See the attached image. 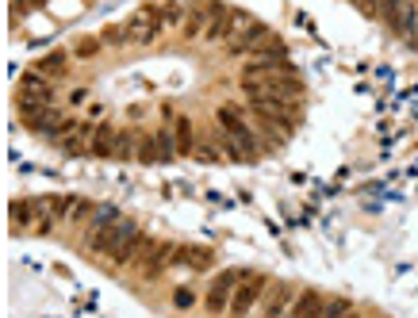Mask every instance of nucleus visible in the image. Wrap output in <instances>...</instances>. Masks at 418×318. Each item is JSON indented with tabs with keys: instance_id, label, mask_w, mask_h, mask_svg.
<instances>
[{
	"instance_id": "nucleus-1",
	"label": "nucleus",
	"mask_w": 418,
	"mask_h": 318,
	"mask_svg": "<svg viewBox=\"0 0 418 318\" xmlns=\"http://www.w3.org/2000/svg\"><path fill=\"white\" fill-rule=\"evenodd\" d=\"M135 234H138V223H135V219H123L119 215V223L104 226L100 234H93V238H88V249H93V254H100V257H116L119 249L135 238Z\"/></svg>"
},
{
	"instance_id": "nucleus-2",
	"label": "nucleus",
	"mask_w": 418,
	"mask_h": 318,
	"mask_svg": "<svg viewBox=\"0 0 418 318\" xmlns=\"http://www.w3.org/2000/svg\"><path fill=\"white\" fill-rule=\"evenodd\" d=\"M242 88L250 96H273V100H284V104H296L303 92L299 77H257V81H242Z\"/></svg>"
},
{
	"instance_id": "nucleus-3",
	"label": "nucleus",
	"mask_w": 418,
	"mask_h": 318,
	"mask_svg": "<svg viewBox=\"0 0 418 318\" xmlns=\"http://www.w3.org/2000/svg\"><path fill=\"white\" fill-rule=\"evenodd\" d=\"M219 123H223V130H227V138H231L234 146L245 153V161H257V153H261V146H257V134H253L250 127L238 119V111L234 108H219Z\"/></svg>"
},
{
	"instance_id": "nucleus-4",
	"label": "nucleus",
	"mask_w": 418,
	"mask_h": 318,
	"mask_svg": "<svg viewBox=\"0 0 418 318\" xmlns=\"http://www.w3.org/2000/svg\"><path fill=\"white\" fill-rule=\"evenodd\" d=\"M250 108L257 116L273 119L284 134H296V104H284V100H273V96H250Z\"/></svg>"
},
{
	"instance_id": "nucleus-5",
	"label": "nucleus",
	"mask_w": 418,
	"mask_h": 318,
	"mask_svg": "<svg viewBox=\"0 0 418 318\" xmlns=\"http://www.w3.org/2000/svg\"><path fill=\"white\" fill-rule=\"evenodd\" d=\"M242 276H245V272H238V268H223V272L211 280V291H208V311H211V314L231 311V296H234V288H238Z\"/></svg>"
},
{
	"instance_id": "nucleus-6",
	"label": "nucleus",
	"mask_w": 418,
	"mask_h": 318,
	"mask_svg": "<svg viewBox=\"0 0 418 318\" xmlns=\"http://www.w3.org/2000/svg\"><path fill=\"white\" fill-rule=\"evenodd\" d=\"M177 261H184V246H173V242H166V246H154L150 254L138 261V268H142V280H158V276L166 272L169 265H177Z\"/></svg>"
},
{
	"instance_id": "nucleus-7",
	"label": "nucleus",
	"mask_w": 418,
	"mask_h": 318,
	"mask_svg": "<svg viewBox=\"0 0 418 318\" xmlns=\"http://www.w3.org/2000/svg\"><path fill=\"white\" fill-rule=\"evenodd\" d=\"M265 276L261 272H245L242 280H238V288H234V296H231V314L238 318V314H245L253 303H257V296L265 291Z\"/></svg>"
},
{
	"instance_id": "nucleus-8",
	"label": "nucleus",
	"mask_w": 418,
	"mask_h": 318,
	"mask_svg": "<svg viewBox=\"0 0 418 318\" xmlns=\"http://www.w3.org/2000/svg\"><path fill=\"white\" fill-rule=\"evenodd\" d=\"M227 23H231V8H227L223 0H211L208 15H203V39H208V43L227 39Z\"/></svg>"
},
{
	"instance_id": "nucleus-9",
	"label": "nucleus",
	"mask_w": 418,
	"mask_h": 318,
	"mask_svg": "<svg viewBox=\"0 0 418 318\" xmlns=\"http://www.w3.org/2000/svg\"><path fill=\"white\" fill-rule=\"evenodd\" d=\"M20 96H35V100H54L50 77H43L39 69L23 73V77H20Z\"/></svg>"
},
{
	"instance_id": "nucleus-10",
	"label": "nucleus",
	"mask_w": 418,
	"mask_h": 318,
	"mask_svg": "<svg viewBox=\"0 0 418 318\" xmlns=\"http://www.w3.org/2000/svg\"><path fill=\"white\" fill-rule=\"evenodd\" d=\"M173 138H177V158H192V153H196V127H192V119L180 116L173 123Z\"/></svg>"
},
{
	"instance_id": "nucleus-11",
	"label": "nucleus",
	"mask_w": 418,
	"mask_h": 318,
	"mask_svg": "<svg viewBox=\"0 0 418 318\" xmlns=\"http://www.w3.org/2000/svg\"><path fill=\"white\" fill-rule=\"evenodd\" d=\"M46 111H50V100H35V96H20V119L35 130L39 123L46 119Z\"/></svg>"
},
{
	"instance_id": "nucleus-12",
	"label": "nucleus",
	"mask_w": 418,
	"mask_h": 318,
	"mask_svg": "<svg viewBox=\"0 0 418 318\" xmlns=\"http://www.w3.org/2000/svg\"><path fill=\"white\" fill-rule=\"evenodd\" d=\"M116 134L119 130H112V123H96L93 130V153L104 161H112V153H116Z\"/></svg>"
},
{
	"instance_id": "nucleus-13",
	"label": "nucleus",
	"mask_w": 418,
	"mask_h": 318,
	"mask_svg": "<svg viewBox=\"0 0 418 318\" xmlns=\"http://www.w3.org/2000/svg\"><path fill=\"white\" fill-rule=\"evenodd\" d=\"M323 311H326V299L318 291H303L296 303H292V314L296 318H323Z\"/></svg>"
},
{
	"instance_id": "nucleus-14",
	"label": "nucleus",
	"mask_w": 418,
	"mask_h": 318,
	"mask_svg": "<svg viewBox=\"0 0 418 318\" xmlns=\"http://www.w3.org/2000/svg\"><path fill=\"white\" fill-rule=\"evenodd\" d=\"M288 303H292V284H288V280H276L273 296L265 299V314H269V318L284 314V311H288Z\"/></svg>"
},
{
	"instance_id": "nucleus-15",
	"label": "nucleus",
	"mask_w": 418,
	"mask_h": 318,
	"mask_svg": "<svg viewBox=\"0 0 418 318\" xmlns=\"http://www.w3.org/2000/svg\"><path fill=\"white\" fill-rule=\"evenodd\" d=\"M116 161H138V130H127L123 127L116 134V153H112Z\"/></svg>"
},
{
	"instance_id": "nucleus-16",
	"label": "nucleus",
	"mask_w": 418,
	"mask_h": 318,
	"mask_svg": "<svg viewBox=\"0 0 418 318\" xmlns=\"http://www.w3.org/2000/svg\"><path fill=\"white\" fill-rule=\"evenodd\" d=\"M253 23H257V20H253L250 12H242V8H234V12H231V23H227V35H231V43H227V46L242 43V39L250 35V27H253Z\"/></svg>"
},
{
	"instance_id": "nucleus-17",
	"label": "nucleus",
	"mask_w": 418,
	"mask_h": 318,
	"mask_svg": "<svg viewBox=\"0 0 418 318\" xmlns=\"http://www.w3.org/2000/svg\"><path fill=\"white\" fill-rule=\"evenodd\" d=\"M93 130H96V123H81L77 130H73V134H65V138H62L65 153H73V158H77L85 146H93Z\"/></svg>"
},
{
	"instance_id": "nucleus-18",
	"label": "nucleus",
	"mask_w": 418,
	"mask_h": 318,
	"mask_svg": "<svg viewBox=\"0 0 418 318\" xmlns=\"http://www.w3.org/2000/svg\"><path fill=\"white\" fill-rule=\"evenodd\" d=\"M403 8H407V0H380V20L388 23L396 35H399V27H403Z\"/></svg>"
},
{
	"instance_id": "nucleus-19",
	"label": "nucleus",
	"mask_w": 418,
	"mask_h": 318,
	"mask_svg": "<svg viewBox=\"0 0 418 318\" xmlns=\"http://www.w3.org/2000/svg\"><path fill=\"white\" fill-rule=\"evenodd\" d=\"M35 69L43 73V77L58 81V77H65V69H69V65H65V54H62V50H54V54H46V58H39Z\"/></svg>"
},
{
	"instance_id": "nucleus-20",
	"label": "nucleus",
	"mask_w": 418,
	"mask_h": 318,
	"mask_svg": "<svg viewBox=\"0 0 418 318\" xmlns=\"http://www.w3.org/2000/svg\"><path fill=\"white\" fill-rule=\"evenodd\" d=\"M31 215H35V203H27V200H15L12 207H8V219H12L15 230H27V226H31Z\"/></svg>"
},
{
	"instance_id": "nucleus-21",
	"label": "nucleus",
	"mask_w": 418,
	"mask_h": 318,
	"mask_svg": "<svg viewBox=\"0 0 418 318\" xmlns=\"http://www.w3.org/2000/svg\"><path fill=\"white\" fill-rule=\"evenodd\" d=\"M211 261H215V249H208V246H184V265L188 268H196V272H200V268H208Z\"/></svg>"
},
{
	"instance_id": "nucleus-22",
	"label": "nucleus",
	"mask_w": 418,
	"mask_h": 318,
	"mask_svg": "<svg viewBox=\"0 0 418 318\" xmlns=\"http://www.w3.org/2000/svg\"><path fill=\"white\" fill-rule=\"evenodd\" d=\"M138 161L142 165H158V138L154 134H146V130H138Z\"/></svg>"
},
{
	"instance_id": "nucleus-23",
	"label": "nucleus",
	"mask_w": 418,
	"mask_h": 318,
	"mask_svg": "<svg viewBox=\"0 0 418 318\" xmlns=\"http://www.w3.org/2000/svg\"><path fill=\"white\" fill-rule=\"evenodd\" d=\"M112 223H119V211L116 207H96L93 211V223H88V238H93V234H100L104 226H112Z\"/></svg>"
},
{
	"instance_id": "nucleus-24",
	"label": "nucleus",
	"mask_w": 418,
	"mask_h": 318,
	"mask_svg": "<svg viewBox=\"0 0 418 318\" xmlns=\"http://www.w3.org/2000/svg\"><path fill=\"white\" fill-rule=\"evenodd\" d=\"M154 138H158V158H161V161H173V158H177V138L169 134V127H161Z\"/></svg>"
},
{
	"instance_id": "nucleus-25",
	"label": "nucleus",
	"mask_w": 418,
	"mask_h": 318,
	"mask_svg": "<svg viewBox=\"0 0 418 318\" xmlns=\"http://www.w3.org/2000/svg\"><path fill=\"white\" fill-rule=\"evenodd\" d=\"M414 27H418V4H411V0H407V8H403V27H399V35H414Z\"/></svg>"
},
{
	"instance_id": "nucleus-26",
	"label": "nucleus",
	"mask_w": 418,
	"mask_h": 318,
	"mask_svg": "<svg viewBox=\"0 0 418 318\" xmlns=\"http://www.w3.org/2000/svg\"><path fill=\"white\" fill-rule=\"evenodd\" d=\"M93 203H88V200H73L69 203V223H81V219H88V215H93Z\"/></svg>"
},
{
	"instance_id": "nucleus-27",
	"label": "nucleus",
	"mask_w": 418,
	"mask_h": 318,
	"mask_svg": "<svg viewBox=\"0 0 418 318\" xmlns=\"http://www.w3.org/2000/svg\"><path fill=\"white\" fill-rule=\"evenodd\" d=\"M100 43L104 46H123V43H127V27H104Z\"/></svg>"
},
{
	"instance_id": "nucleus-28",
	"label": "nucleus",
	"mask_w": 418,
	"mask_h": 318,
	"mask_svg": "<svg viewBox=\"0 0 418 318\" xmlns=\"http://www.w3.org/2000/svg\"><path fill=\"white\" fill-rule=\"evenodd\" d=\"M161 23H166V27H177L180 23V4H173V0L161 4Z\"/></svg>"
},
{
	"instance_id": "nucleus-29",
	"label": "nucleus",
	"mask_w": 418,
	"mask_h": 318,
	"mask_svg": "<svg viewBox=\"0 0 418 318\" xmlns=\"http://www.w3.org/2000/svg\"><path fill=\"white\" fill-rule=\"evenodd\" d=\"M342 314H349L346 299H330V303H326V311H323V318H342Z\"/></svg>"
},
{
	"instance_id": "nucleus-30",
	"label": "nucleus",
	"mask_w": 418,
	"mask_h": 318,
	"mask_svg": "<svg viewBox=\"0 0 418 318\" xmlns=\"http://www.w3.org/2000/svg\"><path fill=\"white\" fill-rule=\"evenodd\" d=\"M353 4H357L360 15H368V20H372V15H380V0H353Z\"/></svg>"
},
{
	"instance_id": "nucleus-31",
	"label": "nucleus",
	"mask_w": 418,
	"mask_h": 318,
	"mask_svg": "<svg viewBox=\"0 0 418 318\" xmlns=\"http://www.w3.org/2000/svg\"><path fill=\"white\" fill-rule=\"evenodd\" d=\"M196 158H200V161H208V165H215V161H219V153L211 150L208 142H200V146H196Z\"/></svg>"
},
{
	"instance_id": "nucleus-32",
	"label": "nucleus",
	"mask_w": 418,
	"mask_h": 318,
	"mask_svg": "<svg viewBox=\"0 0 418 318\" xmlns=\"http://www.w3.org/2000/svg\"><path fill=\"white\" fill-rule=\"evenodd\" d=\"M96 50H100V43H81V46H77V54H81V58H93Z\"/></svg>"
},
{
	"instance_id": "nucleus-33",
	"label": "nucleus",
	"mask_w": 418,
	"mask_h": 318,
	"mask_svg": "<svg viewBox=\"0 0 418 318\" xmlns=\"http://www.w3.org/2000/svg\"><path fill=\"white\" fill-rule=\"evenodd\" d=\"M27 8H35L31 0H12V15H27Z\"/></svg>"
},
{
	"instance_id": "nucleus-34",
	"label": "nucleus",
	"mask_w": 418,
	"mask_h": 318,
	"mask_svg": "<svg viewBox=\"0 0 418 318\" xmlns=\"http://www.w3.org/2000/svg\"><path fill=\"white\" fill-rule=\"evenodd\" d=\"M31 4H35V8H46V4H50V0H31Z\"/></svg>"
}]
</instances>
